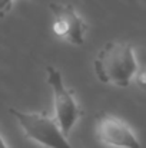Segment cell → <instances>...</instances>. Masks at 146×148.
Wrapping results in <instances>:
<instances>
[{"mask_svg":"<svg viewBox=\"0 0 146 148\" xmlns=\"http://www.w3.org/2000/svg\"><path fill=\"white\" fill-rule=\"evenodd\" d=\"M9 112L19 122L24 135L46 148H75L62 132L56 119L45 112H26L10 108Z\"/></svg>","mask_w":146,"mask_h":148,"instance_id":"7a4b0ae2","label":"cell"},{"mask_svg":"<svg viewBox=\"0 0 146 148\" xmlns=\"http://www.w3.org/2000/svg\"><path fill=\"white\" fill-rule=\"evenodd\" d=\"M136 82H138V85L139 86H142V88H146V71H142V72H138V75H136Z\"/></svg>","mask_w":146,"mask_h":148,"instance_id":"52a82bcc","label":"cell"},{"mask_svg":"<svg viewBox=\"0 0 146 148\" xmlns=\"http://www.w3.org/2000/svg\"><path fill=\"white\" fill-rule=\"evenodd\" d=\"M13 3H14V0H0V17L6 16L12 10Z\"/></svg>","mask_w":146,"mask_h":148,"instance_id":"8992f818","label":"cell"},{"mask_svg":"<svg viewBox=\"0 0 146 148\" xmlns=\"http://www.w3.org/2000/svg\"><path fill=\"white\" fill-rule=\"evenodd\" d=\"M95 75L105 85L128 88L139 72L133 46L128 42H107L97 52Z\"/></svg>","mask_w":146,"mask_h":148,"instance_id":"6da1fadb","label":"cell"},{"mask_svg":"<svg viewBox=\"0 0 146 148\" xmlns=\"http://www.w3.org/2000/svg\"><path fill=\"white\" fill-rule=\"evenodd\" d=\"M49 9L53 14L52 29L54 35L70 45H83L88 33V25L75 6L70 3L53 1L49 4Z\"/></svg>","mask_w":146,"mask_h":148,"instance_id":"277c9868","label":"cell"},{"mask_svg":"<svg viewBox=\"0 0 146 148\" xmlns=\"http://www.w3.org/2000/svg\"><path fill=\"white\" fill-rule=\"evenodd\" d=\"M0 148H9L7 147V144L4 143V140H3V137L0 135Z\"/></svg>","mask_w":146,"mask_h":148,"instance_id":"ba28073f","label":"cell"},{"mask_svg":"<svg viewBox=\"0 0 146 148\" xmlns=\"http://www.w3.org/2000/svg\"><path fill=\"white\" fill-rule=\"evenodd\" d=\"M46 73H48V84L53 92L54 119L60 127L62 132L66 137H69L73 127L76 125V122L82 115V109L76 102L73 94L65 85L62 73L53 66H48Z\"/></svg>","mask_w":146,"mask_h":148,"instance_id":"3957f363","label":"cell"},{"mask_svg":"<svg viewBox=\"0 0 146 148\" xmlns=\"http://www.w3.org/2000/svg\"><path fill=\"white\" fill-rule=\"evenodd\" d=\"M100 143L112 148H141V143L132 128L115 115H105L96 127Z\"/></svg>","mask_w":146,"mask_h":148,"instance_id":"5b68a950","label":"cell"}]
</instances>
